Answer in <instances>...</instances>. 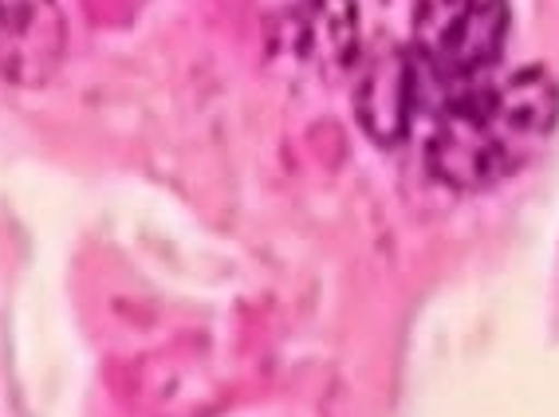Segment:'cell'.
I'll return each mask as SVG.
<instances>
[{"mask_svg": "<svg viewBox=\"0 0 559 417\" xmlns=\"http://www.w3.org/2000/svg\"><path fill=\"white\" fill-rule=\"evenodd\" d=\"M559 127V83L548 68H516L509 75L453 91L433 115L426 162L441 186L485 193L528 166Z\"/></svg>", "mask_w": 559, "mask_h": 417, "instance_id": "1", "label": "cell"}, {"mask_svg": "<svg viewBox=\"0 0 559 417\" xmlns=\"http://www.w3.org/2000/svg\"><path fill=\"white\" fill-rule=\"evenodd\" d=\"M509 21V0H414L409 51L433 91V115L453 91L489 80Z\"/></svg>", "mask_w": 559, "mask_h": 417, "instance_id": "2", "label": "cell"}, {"mask_svg": "<svg viewBox=\"0 0 559 417\" xmlns=\"http://www.w3.org/2000/svg\"><path fill=\"white\" fill-rule=\"evenodd\" d=\"M355 115L379 146H399L421 115L433 119V91L414 51L386 44L362 60L359 83H355Z\"/></svg>", "mask_w": 559, "mask_h": 417, "instance_id": "3", "label": "cell"}, {"mask_svg": "<svg viewBox=\"0 0 559 417\" xmlns=\"http://www.w3.org/2000/svg\"><path fill=\"white\" fill-rule=\"evenodd\" d=\"M68 51L60 0H0V80L12 87H44Z\"/></svg>", "mask_w": 559, "mask_h": 417, "instance_id": "4", "label": "cell"}, {"mask_svg": "<svg viewBox=\"0 0 559 417\" xmlns=\"http://www.w3.org/2000/svg\"><path fill=\"white\" fill-rule=\"evenodd\" d=\"M296 51L311 63L347 71L359 60V16L350 0H304L296 16Z\"/></svg>", "mask_w": 559, "mask_h": 417, "instance_id": "5", "label": "cell"}]
</instances>
